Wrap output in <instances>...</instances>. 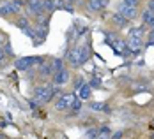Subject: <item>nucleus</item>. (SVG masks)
<instances>
[{"instance_id":"obj_1","label":"nucleus","mask_w":154,"mask_h":139,"mask_svg":"<svg viewBox=\"0 0 154 139\" xmlns=\"http://www.w3.org/2000/svg\"><path fill=\"white\" fill-rule=\"evenodd\" d=\"M53 97H55V88H53V85H41V86H37V88L34 90V100H37L39 104H41V102L46 104V102H50Z\"/></svg>"},{"instance_id":"obj_2","label":"nucleus","mask_w":154,"mask_h":139,"mask_svg":"<svg viewBox=\"0 0 154 139\" xmlns=\"http://www.w3.org/2000/svg\"><path fill=\"white\" fill-rule=\"evenodd\" d=\"M35 63L43 65L45 63V58L43 56H25V58H18L14 62V67L18 71H27V69H30L32 65H35Z\"/></svg>"},{"instance_id":"obj_3","label":"nucleus","mask_w":154,"mask_h":139,"mask_svg":"<svg viewBox=\"0 0 154 139\" xmlns=\"http://www.w3.org/2000/svg\"><path fill=\"white\" fill-rule=\"evenodd\" d=\"M76 93H64L60 95L59 99H57V102H55V109L57 111H64V109H69L73 106V102L76 100Z\"/></svg>"},{"instance_id":"obj_4","label":"nucleus","mask_w":154,"mask_h":139,"mask_svg":"<svg viewBox=\"0 0 154 139\" xmlns=\"http://www.w3.org/2000/svg\"><path fill=\"white\" fill-rule=\"evenodd\" d=\"M117 13L126 16L128 19H135V18H138V7H133V5H128L126 2H121L117 5Z\"/></svg>"},{"instance_id":"obj_5","label":"nucleus","mask_w":154,"mask_h":139,"mask_svg":"<svg viewBox=\"0 0 154 139\" xmlns=\"http://www.w3.org/2000/svg\"><path fill=\"white\" fill-rule=\"evenodd\" d=\"M126 44H128V49L131 51V53H138L140 49L143 48V39L142 37H128V41H126Z\"/></svg>"},{"instance_id":"obj_6","label":"nucleus","mask_w":154,"mask_h":139,"mask_svg":"<svg viewBox=\"0 0 154 139\" xmlns=\"http://www.w3.org/2000/svg\"><path fill=\"white\" fill-rule=\"evenodd\" d=\"M67 81H69V71L67 69H62V71L53 74V86H62Z\"/></svg>"},{"instance_id":"obj_7","label":"nucleus","mask_w":154,"mask_h":139,"mask_svg":"<svg viewBox=\"0 0 154 139\" xmlns=\"http://www.w3.org/2000/svg\"><path fill=\"white\" fill-rule=\"evenodd\" d=\"M66 62L69 63L71 67H80V55H78V46L69 49L66 53Z\"/></svg>"},{"instance_id":"obj_8","label":"nucleus","mask_w":154,"mask_h":139,"mask_svg":"<svg viewBox=\"0 0 154 139\" xmlns=\"http://www.w3.org/2000/svg\"><path fill=\"white\" fill-rule=\"evenodd\" d=\"M0 5L4 7V11H5V14H7V16H9V14H18V13L21 11V9L16 5L13 0H5V2H2Z\"/></svg>"},{"instance_id":"obj_9","label":"nucleus","mask_w":154,"mask_h":139,"mask_svg":"<svg viewBox=\"0 0 154 139\" xmlns=\"http://www.w3.org/2000/svg\"><path fill=\"white\" fill-rule=\"evenodd\" d=\"M27 11L32 13V14H35V16H41V14L46 13L45 7H43V0H39V2H35V4H29V5H27Z\"/></svg>"},{"instance_id":"obj_10","label":"nucleus","mask_w":154,"mask_h":139,"mask_svg":"<svg viewBox=\"0 0 154 139\" xmlns=\"http://www.w3.org/2000/svg\"><path fill=\"white\" fill-rule=\"evenodd\" d=\"M53 74H55V71H53V65H51V62L50 63H43V65H39V76L43 77H53Z\"/></svg>"},{"instance_id":"obj_11","label":"nucleus","mask_w":154,"mask_h":139,"mask_svg":"<svg viewBox=\"0 0 154 139\" xmlns=\"http://www.w3.org/2000/svg\"><path fill=\"white\" fill-rule=\"evenodd\" d=\"M78 55H80V65L89 62L91 58V48L89 46H78Z\"/></svg>"},{"instance_id":"obj_12","label":"nucleus","mask_w":154,"mask_h":139,"mask_svg":"<svg viewBox=\"0 0 154 139\" xmlns=\"http://www.w3.org/2000/svg\"><path fill=\"white\" fill-rule=\"evenodd\" d=\"M140 16H142V21H143V25H145V27L154 28V13H152V11H149V9H147V11H143Z\"/></svg>"},{"instance_id":"obj_13","label":"nucleus","mask_w":154,"mask_h":139,"mask_svg":"<svg viewBox=\"0 0 154 139\" xmlns=\"http://www.w3.org/2000/svg\"><path fill=\"white\" fill-rule=\"evenodd\" d=\"M112 21H113L117 27H126V25L129 23V19H128L126 16H122L121 13H113V14H112Z\"/></svg>"},{"instance_id":"obj_14","label":"nucleus","mask_w":154,"mask_h":139,"mask_svg":"<svg viewBox=\"0 0 154 139\" xmlns=\"http://www.w3.org/2000/svg\"><path fill=\"white\" fill-rule=\"evenodd\" d=\"M91 93H92V90H91V85H83L80 90H78V99H82V100H89L91 99Z\"/></svg>"},{"instance_id":"obj_15","label":"nucleus","mask_w":154,"mask_h":139,"mask_svg":"<svg viewBox=\"0 0 154 139\" xmlns=\"http://www.w3.org/2000/svg\"><path fill=\"white\" fill-rule=\"evenodd\" d=\"M105 5H106L105 0H89V9H91L92 13H97V11L105 9Z\"/></svg>"},{"instance_id":"obj_16","label":"nucleus","mask_w":154,"mask_h":139,"mask_svg":"<svg viewBox=\"0 0 154 139\" xmlns=\"http://www.w3.org/2000/svg\"><path fill=\"white\" fill-rule=\"evenodd\" d=\"M143 35H145V25H140V27H133L128 37H142L143 39Z\"/></svg>"},{"instance_id":"obj_17","label":"nucleus","mask_w":154,"mask_h":139,"mask_svg":"<svg viewBox=\"0 0 154 139\" xmlns=\"http://www.w3.org/2000/svg\"><path fill=\"white\" fill-rule=\"evenodd\" d=\"M80 109H82V99L76 97V100L73 102V106L67 109V111H69V116H78V114H80Z\"/></svg>"},{"instance_id":"obj_18","label":"nucleus","mask_w":154,"mask_h":139,"mask_svg":"<svg viewBox=\"0 0 154 139\" xmlns=\"http://www.w3.org/2000/svg\"><path fill=\"white\" fill-rule=\"evenodd\" d=\"M16 25H18V28H20L21 32L27 30V28H30V21H29L27 16H20V18L16 19Z\"/></svg>"},{"instance_id":"obj_19","label":"nucleus","mask_w":154,"mask_h":139,"mask_svg":"<svg viewBox=\"0 0 154 139\" xmlns=\"http://www.w3.org/2000/svg\"><path fill=\"white\" fill-rule=\"evenodd\" d=\"M96 139H112V129H110L108 125H103V127L99 129V134H97Z\"/></svg>"},{"instance_id":"obj_20","label":"nucleus","mask_w":154,"mask_h":139,"mask_svg":"<svg viewBox=\"0 0 154 139\" xmlns=\"http://www.w3.org/2000/svg\"><path fill=\"white\" fill-rule=\"evenodd\" d=\"M43 7H45V11H46V13L57 11V7H55V2H53V0H43Z\"/></svg>"},{"instance_id":"obj_21","label":"nucleus","mask_w":154,"mask_h":139,"mask_svg":"<svg viewBox=\"0 0 154 139\" xmlns=\"http://www.w3.org/2000/svg\"><path fill=\"white\" fill-rule=\"evenodd\" d=\"M51 65H53V71H55V72H59V71L64 69V62H62L60 58H55V60L51 62Z\"/></svg>"},{"instance_id":"obj_22","label":"nucleus","mask_w":154,"mask_h":139,"mask_svg":"<svg viewBox=\"0 0 154 139\" xmlns=\"http://www.w3.org/2000/svg\"><path fill=\"white\" fill-rule=\"evenodd\" d=\"M91 109H92V111H106L108 108L103 102H92V104H91Z\"/></svg>"},{"instance_id":"obj_23","label":"nucleus","mask_w":154,"mask_h":139,"mask_svg":"<svg viewBox=\"0 0 154 139\" xmlns=\"http://www.w3.org/2000/svg\"><path fill=\"white\" fill-rule=\"evenodd\" d=\"M97 134H99V129H97V127H92V129L87 130V139H96Z\"/></svg>"},{"instance_id":"obj_24","label":"nucleus","mask_w":154,"mask_h":139,"mask_svg":"<svg viewBox=\"0 0 154 139\" xmlns=\"http://www.w3.org/2000/svg\"><path fill=\"white\" fill-rule=\"evenodd\" d=\"M89 85H91V88H99V86H101V77L94 76L92 79H91V83H89Z\"/></svg>"},{"instance_id":"obj_25","label":"nucleus","mask_w":154,"mask_h":139,"mask_svg":"<svg viewBox=\"0 0 154 139\" xmlns=\"http://www.w3.org/2000/svg\"><path fill=\"white\" fill-rule=\"evenodd\" d=\"M145 46H154V28H152V30H149V35H147V42H145Z\"/></svg>"},{"instance_id":"obj_26","label":"nucleus","mask_w":154,"mask_h":139,"mask_svg":"<svg viewBox=\"0 0 154 139\" xmlns=\"http://www.w3.org/2000/svg\"><path fill=\"white\" fill-rule=\"evenodd\" d=\"M85 85V81H83V77H76V81H75V88H76V92Z\"/></svg>"},{"instance_id":"obj_27","label":"nucleus","mask_w":154,"mask_h":139,"mask_svg":"<svg viewBox=\"0 0 154 139\" xmlns=\"http://www.w3.org/2000/svg\"><path fill=\"white\" fill-rule=\"evenodd\" d=\"M122 2H126L128 5H133V7H137V5L140 4V0H122Z\"/></svg>"},{"instance_id":"obj_28","label":"nucleus","mask_w":154,"mask_h":139,"mask_svg":"<svg viewBox=\"0 0 154 139\" xmlns=\"http://www.w3.org/2000/svg\"><path fill=\"white\" fill-rule=\"evenodd\" d=\"M147 9L154 13V0H149V2H147Z\"/></svg>"},{"instance_id":"obj_29","label":"nucleus","mask_w":154,"mask_h":139,"mask_svg":"<svg viewBox=\"0 0 154 139\" xmlns=\"http://www.w3.org/2000/svg\"><path fill=\"white\" fill-rule=\"evenodd\" d=\"M112 139H122V132H117V134H112Z\"/></svg>"},{"instance_id":"obj_30","label":"nucleus","mask_w":154,"mask_h":139,"mask_svg":"<svg viewBox=\"0 0 154 139\" xmlns=\"http://www.w3.org/2000/svg\"><path fill=\"white\" fill-rule=\"evenodd\" d=\"M23 2H25V4L29 5V4H35V2H39V0H23Z\"/></svg>"},{"instance_id":"obj_31","label":"nucleus","mask_w":154,"mask_h":139,"mask_svg":"<svg viewBox=\"0 0 154 139\" xmlns=\"http://www.w3.org/2000/svg\"><path fill=\"white\" fill-rule=\"evenodd\" d=\"M0 16H7V14H5V11H4V7H2V5H0Z\"/></svg>"},{"instance_id":"obj_32","label":"nucleus","mask_w":154,"mask_h":139,"mask_svg":"<svg viewBox=\"0 0 154 139\" xmlns=\"http://www.w3.org/2000/svg\"><path fill=\"white\" fill-rule=\"evenodd\" d=\"M4 62V51H2V49H0V63Z\"/></svg>"},{"instance_id":"obj_33","label":"nucleus","mask_w":154,"mask_h":139,"mask_svg":"<svg viewBox=\"0 0 154 139\" xmlns=\"http://www.w3.org/2000/svg\"><path fill=\"white\" fill-rule=\"evenodd\" d=\"M67 2H69V4H75V2H78V0H67Z\"/></svg>"},{"instance_id":"obj_34","label":"nucleus","mask_w":154,"mask_h":139,"mask_svg":"<svg viewBox=\"0 0 154 139\" xmlns=\"http://www.w3.org/2000/svg\"><path fill=\"white\" fill-rule=\"evenodd\" d=\"M105 2H106V4H108V0H105Z\"/></svg>"}]
</instances>
